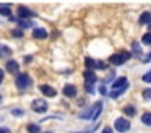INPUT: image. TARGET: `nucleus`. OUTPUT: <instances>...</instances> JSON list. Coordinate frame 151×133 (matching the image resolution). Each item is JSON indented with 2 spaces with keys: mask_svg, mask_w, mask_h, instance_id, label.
Wrapping results in <instances>:
<instances>
[{
  "mask_svg": "<svg viewBox=\"0 0 151 133\" xmlns=\"http://www.w3.org/2000/svg\"><path fill=\"white\" fill-rule=\"evenodd\" d=\"M141 80H143L145 83H151V71H150V73H145Z\"/></svg>",
  "mask_w": 151,
  "mask_h": 133,
  "instance_id": "obj_23",
  "label": "nucleus"
},
{
  "mask_svg": "<svg viewBox=\"0 0 151 133\" xmlns=\"http://www.w3.org/2000/svg\"><path fill=\"white\" fill-rule=\"evenodd\" d=\"M101 110H102V102H96L94 106H91V115H89V119L96 120L99 117V114H101Z\"/></svg>",
  "mask_w": 151,
  "mask_h": 133,
  "instance_id": "obj_7",
  "label": "nucleus"
},
{
  "mask_svg": "<svg viewBox=\"0 0 151 133\" xmlns=\"http://www.w3.org/2000/svg\"><path fill=\"white\" fill-rule=\"evenodd\" d=\"M18 68H20V65H18L17 60H8L7 62V71H10V73H17Z\"/></svg>",
  "mask_w": 151,
  "mask_h": 133,
  "instance_id": "obj_12",
  "label": "nucleus"
},
{
  "mask_svg": "<svg viewBox=\"0 0 151 133\" xmlns=\"http://www.w3.org/2000/svg\"><path fill=\"white\" fill-rule=\"evenodd\" d=\"M114 127H115V130H117V132L125 133V132H128V130H130V122H128L127 119H124V117H120V119H117L114 122Z\"/></svg>",
  "mask_w": 151,
  "mask_h": 133,
  "instance_id": "obj_3",
  "label": "nucleus"
},
{
  "mask_svg": "<svg viewBox=\"0 0 151 133\" xmlns=\"http://www.w3.org/2000/svg\"><path fill=\"white\" fill-rule=\"evenodd\" d=\"M33 110H34V112H37V114L46 112V110H47V102H46V101H42V99H34L33 101Z\"/></svg>",
  "mask_w": 151,
  "mask_h": 133,
  "instance_id": "obj_4",
  "label": "nucleus"
},
{
  "mask_svg": "<svg viewBox=\"0 0 151 133\" xmlns=\"http://www.w3.org/2000/svg\"><path fill=\"white\" fill-rule=\"evenodd\" d=\"M0 15L10 16V6L8 5H0Z\"/></svg>",
  "mask_w": 151,
  "mask_h": 133,
  "instance_id": "obj_18",
  "label": "nucleus"
},
{
  "mask_svg": "<svg viewBox=\"0 0 151 133\" xmlns=\"http://www.w3.org/2000/svg\"><path fill=\"white\" fill-rule=\"evenodd\" d=\"M124 114L127 117H133L135 114H137V109H135V106H132V104H128V106L124 107Z\"/></svg>",
  "mask_w": 151,
  "mask_h": 133,
  "instance_id": "obj_14",
  "label": "nucleus"
},
{
  "mask_svg": "<svg viewBox=\"0 0 151 133\" xmlns=\"http://www.w3.org/2000/svg\"><path fill=\"white\" fill-rule=\"evenodd\" d=\"M85 63L86 67H88V70H91V68H96V60H93V58H85Z\"/></svg>",
  "mask_w": 151,
  "mask_h": 133,
  "instance_id": "obj_19",
  "label": "nucleus"
},
{
  "mask_svg": "<svg viewBox=\"0 0 151 133\" xmlns=\"http://www.w3.org/2000/svg\"><path fill=\"white\" fill-rule=\"evenodd\" d=\"M138 23H140V24H148V23H151V13H150V12L141 13V16H140V19H138Z\"/></svg>",
  "mask_w": 151,
  "mask_h": 133,
  "instance_id": "obj_13",
  "label": "nucleus"
},
{
  "mask_svg": "<svg viewBox=\"0 0 151 133\" xmlns=\"http://www.w3.org/2000/svg\"><path fill=\"white\" fill-rule=\"evenodd\" d=\"M141 122H143L145 125H151V112H145L143 115H141Z\"/></svg>",
  "mask_w": 151,
  "mask_h": 133,
  "instance_id": "obj_16",
  "label": "nucleus"
},
{
  "mask_svg": "<svg viewBox=\"0 0 151 133\" xmlns=\"http://www.w3.org/2000/svg\"><path fill=\"white\" fill-rule=\"evenodd\" d=\"M127 78L125 76H120V78H117V80L112 83V89H120V88H124V86H127Z\"/></svg>",
  "mask_w": 151,
  "mask_h": 133,
  "instance_id": "obj_10",
  "label": "nucleus"
},
{
  "mask_svg": "<svg viewBox=\"0 0 151 133\" xmlns=\"http://www.w3.org/2000/svg\"><path fill=\"white\" fill-rule=\"evenodd\" d=\"M150 26H151V23H150Z\"/></svg>",
  "mask_w": 151,
  "mask_h": 133,
  "instance_id": "obj_32",
  "label": "nucleus"
},
{
  "mask_svg": "<svg viewBox=\"0 0 151 133\" xmlns=\"http://www.w3.org/2000/svg\"><path fill=\"white\" fill-rule=\"evenodd\" d=\"M15 83H17V86L20 89H26L28 86H31V78L26 73H20L17 76V80H15Z\"/></svg>",
  "mask_w": 151,
  "mask_h": 133,
  "instance_id": "obj_2",
  "label": "nucleus"
},
{
  "mask_svg": "<svg viewBox=\"0 0 151 133\" xmlns=\"http://www.w3.org/2000/svg\"><path fill=\"white\" fill-rule=\"evenodd\" d=\"M4 78H5V73H4V70H0V83L4 81Z\"/></svg>",
  "mask_w": 151,
  "mask_h": 133,
  "instance_id": "obj_29",
  "label": "nucleus"
},
{
  "mask_svg": "<svg viewBox=\"0 0 151 133\" xmlns=\"http://www.w3.org/2000/svg\"><path fill=\"white\" fill-rule=\"evenodd\" d=\"M18 23H20L21 28H31V26H33L29 21H26V19H18Z\"/></svg>",
  "mask_w": 151,
  "mask_h": 133,
  "instance_id": "obj_22",
  "label": "nucleus"
},
{
  "mask_svg": "<svg viewBox=\"0 0 151 133\" xmlns=\"http://www.w3.org/2000/svg\"><path fill=\"white\" fill-rule=\"evenodd\" d=\"M12 114H13V115L15 117H17V115H23V110H21V109H13V110H12Z\"/></svg>",
  "mask_w": 151,
  "mask_h": 133,
  "instance_id": "obj_25",
  "label": "nucleus"
},
{
  "mask_svg": "<svg viewBox=\"0 0 151 133\" xmlns=\"http://www.w3.org/2000/svg\"><path fill=\"white\" fill-rule=\"evenodd\" d=\"M141 42H143L145 45H151V32H146V34L143 36V39H141Z\"/></svg>",
  "mask_w": 151,
  "mask_h": 133,
  "instance_id": "obj_21",
  "label": "nucleus"
},
{
  "mask_svg": "<svg viewBox=\"0 0 151 133\" xmlns=\"http://www.w3.org/2000/svg\"><path fill=\"white\" fill-rule=\"evenodd\" d=\"M63 94H65L67 97H75L76 96V88L73 86V84H65V86H63Z\"/></svg>",
  "mask_w": 151,
  "mask_h": 133,
  "instance_id": "obj_9",
  "label": "nucleus"
},
{
  "mask_svg": "<svg viewBox=\"0 0 151 133\" xmlns=\"http://www.w3.org/2000/svg\"><path fill=\"white\" fill-rule=\"evenodd\" d=\"M85 80H86V84H88V86H93L98 78H96V75H94L93 70H86L85 71Z\"/></svg>",
  "mask_w": 151,
  "mask_h": 133,
  "instance_id": "obj_8",
  "label": "nucleus"
},
{
  "mask_svg": "<svg viewBox=\"0 0 151 133\" xmlns=\"http://www.w3.org/2000/svg\"><path fill=\"white\" fill-rule=\"evenodd\" d=\"M28 128V133H39V125H36V123H29V125L26 127Z\"/></svg>",
  "mask_w": 151,
  "mask_h": 133,
  "instance_id": "obj_17",
  "label": "nucleus"
},
{
  "mask_svg": "<svg viewBox=\"0 0 151 133\" xmlns=\"http://www.w3.org/2000/svg\"><path fill=\"white\" fill-rule=\"evenodd\" d=\"M96 68H98V70H104L106 68L104 62H96Z\"/></svg>",
  "mask_w": 151,
  "mask_h": 133,
  "instance_id": "obj_26",
  "label": "nucleus"
},
{
  "mask_svg": "<svg viewBox=\"0 0 151 133\" xmlns=\"http://www.w3.org/2000/svg\"><path fill=\"white\" fill-rule=\"evenodd\" d=\"M99 91H101L102 94H106V93H107V91H106V88H104V86H101V89H99Z\"/></svg>",
  "mask_w": 151,
  "mask_h": 133,
  "instance_id": "obj_30",
  "label": "nucleus"
},
{
  "mask_svg": "<svg viewBox=\"0 0 151 133\" xmlns=\"http://www.w3.org/2000/svg\"><path fill=\"white\" fill-rule=\"evenodd\" d=\"M102 133H114V132H112V128H109V127H106V128L102 130Z\"/></svg>",
  "mask_w": 151,
  "mask_h": 133,
  "instance_id": "obj_28",
  "label": "nucleus"
},
{
  "mask_svg": "<svg viewBox=\"0 0 151 133\" xmlns=\"http://www.w3.org/2000/svg\"><path fill=\"white\" fill-rule=\"evenodd\" d=\"M0 102H2V96H0Z\"/></svg>",
  "mask_w": 151,
  "mask_h": 133,
  "instance_id": "obj_31",
  "label": "nucleus"
},
{
  "mask_svg": "<svg viewBox=\"0 0 151 133\" xmlns=\"http://www.w3.org/2000/svg\"><path fill=\"white\" fill-rule=\"evenodd\" d=\"M0 133H12L10 128H7V127H0Z\"/></svg>",
  "mask_w": 151,
  "mask_h": 133,
  "instance_id": "obj_27",
  "label": "nucleus"
},
{
  "mask_svg": "<svg viewBox=\"0 0 151 133\" xmlns=\"http://www.w3.org/2000/svg\"><path fill=\"white\" fill-rule=\"evenodd\" d=\"M39 91L44 94V96H47V97H55V94H57V91L54 89L52 86H49V84H41Z\"/></svg>",
  "mask_w": 151,
  "mask_h": 133,
  "instance_id": "obj_6",
  "label": "nucleus"
},
{
  "mask_svg": "<svg viewBox=\"0 0 151 133\" xmlns=\"http://www.w3.org/2000/svg\"><path fill=\"white\" fill-rule=\"evenodd\" d=\"M33 37H34V39H46V37H47V31H46L44 28H34Z\"/></svg>",
  "mask_w": 151,
  "mask_h": 133,
  "instance_id": "obj_11",
  "label": "nucleus"
},
{
  "mask_svg": "<svg viewBox=\"0 0 151 133\" xmlns=\"http://www.w3.org/2000/svg\"><path fill=\"white\" fill-rule=\"evenodd\" d=\"M132 55H130V52H120V54H114V55H111L109 57V62H111L112 65H124L125 62L130 58Z\"/></svg>",
  "mask_w": 151,
  "mask_h": 133,
  "instance_id": "obj_1",
  "label": "nucleus"
},
{
  "mask_svg": "<svg viewBox=\"0 0 151 133\" xmlns=\"http://www.w3.org/2000/svg\"><path fill=\"white\" fill-rule=\"evenodd\" d=\"M127 89H128V84H127V86H124V88H120V89H112V93H111V97H119L120 94H124Z\"/></svg>",
  "mask_w": 151,
  "mask_h": 133,
  "instance_id": "obj_15",
  "label": "nucleus"
},
{
  "mask_svg": "<svg viewBox=\"0 0 151 133\" xmlns=\"http://www.w3.org/2000/svg\"><path fill=\"white\" fill-rule=\"evenodd\" d=\"M12 49L7 47V45H0V55H10Z\"/></svg>",
  "mask_w": 151,
  "mask_h": 133,
  "instance_id": "obj_20",
  "label": "nucleus"
},
{
  "mask_svg": "<svg viewBox=\"0 0 151 133\" xmlns=\"http://www.w3.org/2000/svg\"><path fill=\"white\" fill-rule=\"evenodd\" d=\"M34 15H36V13L31 12L28 6H24V5H20V6H18V18H20V19L31 18V16H34Z\"/></svg>",
  "mask_w": 151,
  "mask_h": 133,
  "instance_id": "obj_5",
  "label": "nucleus"
},
{
  "mask_svg": "<svg viewBox=\"0 0 151 133\" xmlns=\"http://www.w3.org/2000/svg\"><path fill=\"white\" fill-rule=\"evenodd\" d=\"M143 97L145 99H151V89H145L143 91Z\"/></svg>",
  "mask_w": 151,
  "mask_h": 133,
  "instance_id": "obj_24",
  "label": "nucleus"
}]
</instances>
